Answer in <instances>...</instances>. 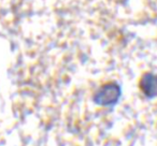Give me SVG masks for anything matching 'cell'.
Here are the masks:
<instances>
[{"mask_svg":"<svg viewBox=\"0 0 157 146\" xmlns=\"http://www.w3.org/2000/svg\"><path fill=\"white\" fill-rule=\"evenodd\" d=\"M139 87L146 98L157 96V75L154 73H144L139 82Z\"/></svg>","mask_w":157,"mask_h":146,"instance_id":"7a4b0ae2","label":"cell"},{"mask_svg":"<svg viewBox=\"0 0 157 146\" xmlns=\"http://www.w3.org/2000/svg\"><path fill=\"white\" fill-rule=\"evenodd\" d=\"M122 96L120 85L113 82L103 84L94 95V102L100 107H112L118 102Z\"/></svg>","mask_w":157,"mask_h":146,"instance_id":"6da1fadb","label":"cell"}]
</instances>
